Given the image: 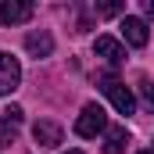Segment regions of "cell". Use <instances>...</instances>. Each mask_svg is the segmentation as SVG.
I'll use <instances>...</instances> for the list:
<instances>
[{
  "mask_svg": "<svg viewBox=\"0 0 154 154\" xmlns=\"http://www.w3.org/2000/svg\"><path fill=\"white\" fill-rule=\"evenodd\" d=\"M32 11L36 7L25 0H0V25H22L32 18Z\"/></svg>",
  "mask_w": 154,
  "mask_h": 154,
  "instance_id": "277c9868",
  "label": "cell"
},
{
  "mask_svg": "<svg viewBox=\"0 0 154 154\" xmlns=\"http://www.w3.org/2000/svg\"><path fill=\"white\" fill-rule=\"evenodd\" d=\"M136 154H154V147H151V151H136Z\"/></svg>",
  "mask_w": 154,
  "mask_h": 154,
  "instance_id": "5bb4252c",
  "label": "cell"
},
{
  "mask_svg": "<svg viewBox=\"0 0 154 154\" xmlns=\"http://www.w3.org/2000/svg\"><path fill=\"white\" fill-rule=\"evenodd\" d=\"M18 79H22V65H18V57H14V54H0V97L11 93V90L18 86Z\"/></svg>",
  "mask_w": 154,
  "mask_h": 154,
  "instance_id": "5b68a950",
  "label": "cell"
},
{
  "mask_svg": "<svg viewBox=\"0 0 154 154\" xmlns=\"http://www.w3.org/2000/svg\"><path fill=\"white\" fill-rule=\"evenodd\" d=\"M11 143H14V125L0 122V147H11Z\"/></svg>",
  "mask_w": 154,
  "mask_h": 154,
  "instance_id": "7c38bea8",
  "label": "cell"
},
{
  "mask_svg": "<svg viewBox=\"0 0 154 154\" xmlns=\"http://www.w3.org/2000/svg\"><path fill=\"white\" fill-rule=\"evenodd\" d=\"M25 50H29L32 57H50V54H54V36H50L47 29H32V32L25 36Z\"/></svg>",
  "mask_w": 154,
  "mask_h": 154,
  "instance_id": "8992f818",
  "label": "cell"
},
{
  "mask_svg": "<svg viewBox=\"0 0 154 154\" xmlns=\"http://www.w3.org/2000/svg\"><path fill=\"white\" fill-rule=\"evenodd\" d=\"M32 136H36L39 147H57V143H61V125L43 118V122H36V125H32Z\"/></svg>",
  "mask_w": 154,
  "mask_h": 154,
  "instance_id": "ba28073f",
  "label": "cell"
},
{
  "mask_svg": "<svg viewBox=\"0 0 154 154\" xmlns=\"http://www.w3.org/2000/svg\"><path fill=\"white\" fill-rule=\"evenodd\" d=\"M140 97H143V104L154 111V82L151 79H140Z\"/></svg>",
  "mask_w": 154,
  "mask_h": 154,
  "instance_id": "8fae6325",
  "label": "cell"
},
{
  "mask_svg": "<svg viewBox=\"0 0 154 154\" xmlns=\"http://www.w3.org/2000/svg\"><path fill=\"white\" fill-rule=\"evenodd\" d=\"M4 122H7V125H18V122H22V108H18V104L4 108Z\"/></svg>",
  "mask_w": 154,
  "mask_h": 154,
  "instance_id": "4fadbf2b",
  "label": "cell"
},
{
  "mask_svg": "<svg viewBox=\"0 0 154 154\" xmlns=\"http://www.w3.org/2000/svg\"><path fill=\"white\" fill-rule=\"evenodd\" d=\"M104 129H108V115H104V108H100V104H86L82 115H79V122H75V133L82 136V140H93V136L104 133Z\"/></svg>",
  "mask_w": 154,
  "mask_h": 154,
  "instance_id": "7a4b0ae2",
  "label": "cell"
},
{
  "mask_svg": "<svg viewBox=\"0 0 154 154\" xmlns=\"http://www.w3.org/2000/svg\"><path fill=\"white\" fill-rule=\"evenodd\" d=\"M125 143H129L125 125H111L108 136H104V154H122V151H125Z\"/></svg>",
  "mask_w": 154,
  "mask_h": 154,
  "instance_id": "9c48e42d",
  "label": "cell"
},
{
  "mask_svg": "<svg viewBox=\"0 0 154 154\" xmlns=\"http://www.w3.org/2000/svg\"><path fill=\"white\" fill-rule=\"evenodd\" d=\"M118 29H122V39H125L129 47H147V39H151L147 22H143V18H136V14H125Z\"/></svg>",
  "mask_w": 154,
  "mask_h": 154,
  "instance_id": "3957f363",
  "label": "cell"
},
{
  "mask_svg": "<svg viewBox=\"0 0 154 154\" xmlns=\"http://www.w3.org/2000/svg\"><path fill=\"white\" fill-rule=\"evenodd\" d=\"M93 50H97L104 61H111V65H122V61H125V47H122L115 36H97L93 39Z\"/></svg>",
  "mask_w": 154,
  "mask_h": 154,
  "instance_id": "52a82bcc",
  "label": "cell"
},
{
  "mask_svg": "<svg viewBox=\"0 0 154 154\" xmlns=\"http://www.w3.org/2000/svg\"><path fill=\"white\" fill-rule=\"evenodd\" d=\"M65 154H82V151H65Z\"/></svg>",
  "mask_w": 154,
  "mask_h": 154,
  "instance_id": "9a60e30c",
  "label": "cell"
},
{
  "mask_svg": "<svg viewBox=\"0 0 154 154\" xmlns=\"http://www.w3.org/2000/svg\"><path fill=\"white\" fill-rule=\"evenodd\" d=\"M122 11H125V4H93V14L97 18H115Z\"/></svg>",
  "mask_w": 154,
  "mask_h": 154,
  "instance_id": "30bf717a",
  "label": "cell"
},
{
  "mask_svg": "<svg viewBox=\"0 0 154 154\" xmlns=\"http://www.w3.org/2000/svg\"><path fill=\"white\" fill-rule=\"evenodd\" d=\"M97 82H100V90L108 93V100L115 104L118 115H133L136 100H133V93H129V86H125V82H118L115 75H97Z\"/></svg>",
  "mask_w": 154,
  "mask_h": 154,
  "instance_id": "6da1fadb",
  "label": "cell"
}]
</instances>
